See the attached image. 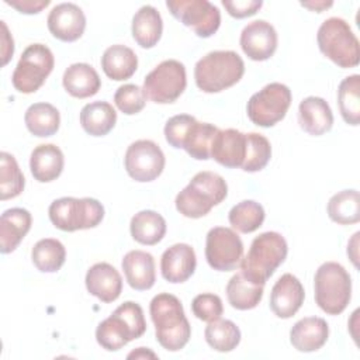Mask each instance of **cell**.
Instances as JSON below:
<instances>
[{
	"instance_id": "31",
	"label": "cell",
	"mask_w": 360,
	"mask_h": 360,
	"mask_svg": "<svg viewBox=\"0 0 360 360\" xmlns=\"http://www.w3.org/2000/svg\"><path fill=\"white\" fill-rule=\"evenodd\" d=\"M129 231L134 240L141 245L152 246L163 239L166 233V221L159 212L143 210L131 218Z\"/></svg>"
},
{
	"instance_id": "30",
	"label": "cell",
	"mask_w": 360,
	"mask_h": 360,
	"mask_svg": "<svg viewBox=\"0 0 360 360\" xmlns=\"http://www.w3.org/2000/svg\"><path fill=\"white\" fill-rule=\"evenodd\" d=\"M117 122V112L107 101H93L80 111V125L91 136L107 135Z\"/></svg>"
},
{
	"instance_id": "24",
	"label": "cell",
	"mask_w": 360,
	"mask_h": 360,
	"mask_svg": "<svg viewBox=\"0 0 360 360\" xmlns=\"http://www.w3.org/2000/svg\"><path fill=\"white\" fill-rule=\"evenodd\" d=\"M298 122L307 134L321 136L330 131L333 125V114L329 104L322 97L309 96L298 105Z\"/></svg>"
},
{
	"instance_id": "17",
	"label": "cell",
	"mask_w": 360,
	"mask_h": 360,
	"mask_svg": "<svg viewBox=\"0 0 360 360\" xmlns=\"http://www.w3.org/2000/svg\"><path fill=\"white\" fill-rule=\"evenodd\" d=\"M305 291L301 281L291 273L283 274L270 292V309L281 319L294 316L302 307Z\"/></svg>"
},
{
	"instance_id": "44",
	"label": "cell",
	"mask_w": 360,
	"mask_h": 360,
	"mask_svg": "<svg viewBox=\"0 0 360 360\" xmlns=\"http://www.w3.org/2000/svg\"><path fill=\"white\" fill-rule=\"evenodd\" d=\"M222 6L229 15L235 18H245L256 14L263 6L262 0H222Z\"/></svg>"
},
{
	"instance_id": "13",
	"label": "cell",
	"mask_w": 360,
	"mask_h": 360,
	"mask_svg": "<svg viewBox=\"0 0 360 360\" xmlns=\"http://www.w3.org/2000/svg\"><path fill=\"white\" fill-rule=\"evenodd\" d=\"M205 259L211 269L232 271L243 259V243L239 235L225 226L211 228L205 239Z\"/></svg>"
},
{
	"instance_id": "2",
	"label": "cell",
	"mask_w": 360,
	"mask_h": 360,
	"mask_svg": "<svg viewBox=\"0 0 360 360\" xmlns=\"http://www.w3.org/2000/svg\"><path fill=\"white\" fill-rule=\"evenodd\" d=\"M228 195V184L214 172H198L176 195V210L186 218L197 219L207 215Z\"/></svg>"
},
{
	"instance_id": "3",
	"label": "cell",
	"mask_w": 360,
	"mask_h": 360,
	"mask_svg": "<svg viewBox=\"0 0 360 360\" xmlns=\"http://www.w3.org/2000/svg\"><path fill=\"white\" fill-rule=\"evenodd\" d=\"M146 330L143 309L134 301H125L101 321L96 329L97 343L108 350L117 352L129 342L141 338Z\"/></svg>"
},
{
	"instance_id": "39",
	"label": "cell",
	"mask_w": 360,
	"mask_h": 360,
	"mask_svg": "<svg viewBox=\"0 0 360 360\" xmlns=\"http://www.w3.org/2000/svg\"><path fill=\"white\" fill-rule=\"evenodd\" d=\"M25 186L24 174L15 158L8 152L0 153V198L3 201L18 197Z\"/></svg>"
},
{
	"instance_id": "15",
	"label": "cell",
	"mask_w": 360,
	"mask_h": 360,
	"mask_svg": "<svg viewBox=\"0 0 360 360\" xmlns=\"http://www.w3.org/2000/svg\"><path fill=\"white\" fill-rule=\"evenodd\" d=\"M277 31L266 20L249 22L240 32L239 44L243 53L252 60H267L277 49Z\"/></svg>"
},
{
	"instance_id": "23",
	"label": "cell",
	"mask_w": 360,
	"mask_h": 360,
	"mask_svg": "<svg viewBox=\"0 0 360 360\" xmlns=\"http://www.w3.org/2000/svg\"><path fill=\"white\" fill-rule=\"evenodd\" d=\"M124 276L131 288L145 291L153 287L156 281L155 259L145 250H129L121 262Z\"/></svg>"
},
{
	"instance_id": "25",
	"label": "cell",
	"mask_w": 360,
	"mask_h": 360,
	"mask_svg": "<svg viewBox=\"0 0 360 360\" xmlns=\"http://www.w3.org/2000/svg\"><path fill=\"white\" fill-rule=\"evenodd\" d=\"M65 166L63 152L53 143H41L34 148L30 156V169L34 179L39 183L56 180Z\"/></svg>"
},
{
	"instance_id": "35",
	"label": "cell",
	"mask_w": 360,
	"mask_h": 360,
	"mask_svg": "<svg viewBox=\"0 0 360 360\" xmlns=\"http://www.w3.org/2000/svg\"><path fill=\"white\" fill-rule=\"evenodd\" d=\"M31 259L39 271L55 273L60 270L66 260V249L60 240L53 238H44L34 245L31 250Z\"/></svg>"
},
{
	"instance_id": "27",
	"label": "cell",
	"mask_w": 360,
	"mask_h": 360,
	"mask_svg": "<svg viewBox=\"0 0 360 360\" xmlns=\"http://www.w3.org/2000/svg\"><path fill=\"white\" fill-rule=\"evenodd\" d=\"M264 285L252 281L242 271L233 274L225 288L228 302L232 308L239 311L253 309L263 298Z\"/></svg>"
},
{
	"instance_id": "46",
	"label": "cell",
	"mask_w": 360,
	"mask_h": 360,
	"mask_svg": "<svg viewBox=\"0 0 360 360\" xmlns=\"http://www.w3.org/2000/svg\"><path fill=\"white\" fill-rule=\"evenodd\" d=\"M1 22V58H3V66L8 63V60L13 58V53H14V41H13V37L10 35L8 32V28L6 25L4 21H0Z\"/></svg>"
},
{
	"instance_id": "32",
	"label": "cell",
	"mask_w": 360,
	"mask_h": 360,
	"mask_svg": "<svg viewBox=\"0 0 360 360\" xmlns=\"http://www.w3.org/2000/svg\"><path fill=\"white\" fill-rule=\"evenodd\" d=\"M24 121L27 129L32 135L38 138H48L58 132L60 125V114L58 108L49 103H34L27 108Z\"/></svg>"
},
{
	"instance_id": "20",
	"label": "cell",
	"mask_w": 360,
	"mask_h": 360,
	"mask_svg": "<svg viewBox=\"0 0 360 360\" xmlns=\"http://www.w3.org/2000/svg\"><path fill=\"white\" fill-rule=\"evenodd\" d=\"M246 153V134L233 129H219L211 145V159L221 166L242 167Z\"/></svg>"
},
{
	"instance_id": "47",
	"label": "cell",
	"mask_w": 360,
	"mask_h": 360,
	"mask_svg": "<svg viewBox=\"0 0 360 360\" xmlns=\"http://www.w3.org/2000/svg\"><path fill=\"white\" fill-rule=\"evenodd\" d=\"M359 236H360V232H356L353 235V238L350 239V242L347 243V256L350 257L352 263L354 264V267H357V259H359V255H357V246H359Z\"/></svg>"
},
{
	"instance_id": "21",
	"label": "cell",
	"mask_w": 360,
	"mask_h": 360,
	"mask_svg": "<svg viewBox=\"0 0 360 360\" xmlns=\"http://www.w3.org/2000/svg\"><path fill=\"white\" fill-rule=\"evenodd\" d=\"M329 338V326L323 318L307 316L295 322L290 330V343L302 353L319 350Z\"/></svg>"
},
{
	"instance_id": "16",
	"label": "cell",
	"mask_w": 360,
	"mask_h": 360,
	"mask_svg": "<svg viewBox=\"0 0 360 360\" xmlns=\"http://www.w3.org/2000/svg\"><path fill=\"white\" fill-rule=\"evenodd\" d=\"M49 32L63 42L77 41L86 28V15L75 3L56 4L46 18Z\"/></svg>"
},
{
	"instance_id": "38",
	"label": "cell",
	"mask_w": 360,
	"mask_h": 360,
	"mask_svg": "<svg viewBox=\"0 0 360 360\" xmlns=\"http://www.w3.org/2000/svg\"><path fill=\"white\" fill-rule=\"evenodd\" d=\"M264 217V210L259 202L253 200H243L231 208L228 221L235 231L250 233L262 226Z\"/></svg>"
},
{
	"instance_id": "26",
	"label": "cell",
	"mask_w": 360,
	"mask_h": 360,
	"mask_svg": "<svg viewBox=\"0 0 360 360\" xmlns=\"http://www.w3.org/2000/svg\"><path fill=\"white\" fill-rule=\"evenodd\" d=\"M62 84L65 90L76 98H87L98 93L101 79L89 63H72L63 73Z\"/></svg>"
},
{
	"instance_id": "28",
	"label": "cell",
	"mask_w": 360,
	"mask_h": 360,
	"mask_svg": "<svg viewBox=\"0 0 360 360\" xmlns=\"http://www.w3.org/2000/svg\"><path fill=\"white\" fill-rule=\"evenodd\" d=\"M162 31V15L153 6H142L135 13L132 18V37L141 48H153L159 42Z\"/></svg>"
},
{
	"instance_id": "6",
	"label": "cell",
	"mask_w": 360,
	"mask_h": 360,
	"mask_svg": "<svg viewBox=\"0 0 360 360\" xmlns=\"http://www.w3.org/2000/svg\"><path fill=\"white\" fill-rule=\"evenodd\" d=\"M316 42L322 55L339 68H356L360 62L359 39L340 17H330L319 25Z\"/></svg>"
},
{
	"instance_id": "5",
	"label": "cell",
	"mask_w": 360,
	"mask_h": 360,
	"mask_svg": "<svg viewBox=\"0 0 360 360\" xmlns=\"http://www.w3.org/2000/svg\"><path fill=\"white\" fill-rule=\"evenodd\" d=\"M243 73V59L235 51L208 52L194 66L195 84L204 93H219L232 87Z\"/></svg>"
},
{
	"instance_id": "12",
	"label": "cell",
	"mask_w": 360,
	"mask_h": 360,
	"mask_svg": "<svg viewBox=\"0 0 360 360\" xmlns=\"http://www.w3.org/2000/svg\"><path fill=\"white\" fill-rule=\"evenodd\" d=\"M166 7L200 38H210L221 25V11L208 0H167Z\"/></svg>"
},
{
	"instance_id": "40",
	"label": "cell",
	"mask_w": 360,
	"mask_h": 360,
	"mask_svg": "<svg viewBox=\"0 0 360 360\" xmlns=\"http://www.w3.org/2000/svg\"><path fill=\"white\" fill-rule=\"evenodd\" d=\"M271 158V145L269 139L257 132L246 134V153L242 170L256 173L263 170Z\"/></svg>"
},
{
	"instance_id": "33",
	"label": "cell",
	"mask_w": 360,
	"mask_h": 360,
	"mask_svg": "<svg viewBox=\"0 0 360 360\" xmlns=\"http://www.w3.org/2000/svg\"><path fill=\"white\" fill-rule=\"evenodd\" d=\"M218 131L219 128L214 124L195 120L183 141L181 149L197 160H208L211 159V145Z\"/></svg>"
},
{
	"instance_id": "10",
	"label": "cell",
	"mask_w": 360,
	"mask_h": 360,
	"mask_svg": "<svg viewBox=\"0 0 360 360\" xmlns=\"http://www.w3.org/2000/svg\"><path fill=\"white\" fill-rule=\"evenodd\" d=\"M291 100L292 96L288 86L273 82L249 98L246 112L255 125L270 128L285 117Z\"/></svg>"
},
{
	"instance_id": "22",
	"label": "cell",
	"mask_w": 360,
	"mask_h": 360,
	"mask_svg": "<svg viewBox=\"0 0 360 360\" xmlns=\"http://www.w3.org/2000/svg\"><path fill=\"white\" fill-rule=\"evenodd\" d=\"M31 224L32 217L28 210L20 207L6 210L0 218V252L3 255L14 252L30 232Z\"/></svg>"
},
{
	"instance_id": "7",
	"label": "cell",
	"mask_w": 360,
	"mask_h": 360,
	"mask_svg": "<svg viewBox=\"0 0 360 360\" xmlns=\"http://www.w3.org/2000/svg\"><path fill=\"white\" fill-rule=\"evenodd\" d=\"M314 297L325 314H342L352 298V278L347 270L336 262L322 263L314 277Z\"/></svg>"
},
{
	"instance_id": "37",
	"label": "cell",
	"mask_w": 360,
	"mask_h": 360,
	"mask_svg": "<svg viewBox=\"0 0 360 360\" xmlns=\"http://www.w3.org/2000/svg\"><path fill=\"white\" fill-rule=\"evenodd\" d=\"M205 342L219 353H228L240 343V329L229 319L208 322L204 330Z\"/></svg>"
},
{
	"instance_id": "48",
	"label": "cell",
	"mask_w": 360,
	"mask_h": 360,
	"mask_svg": "<svg viewBox=\"0 0 360 360\" xmlns=\"http://www.w3.org/2000/svg\"><path fill=\"white\" fill-rule=\"evenodd\" d=\"M127 357H128V359H148V357H150V359H158V356H156L152 350H149L148 347H138L136 350L131 352Z\"/></svg>"
},
{
	"instance_id": "9",
	"label": "cell",
	"mask_w": 360,
	"mask_h": 360,
	"mask_svg": "<svg viewBox=\"0 0 360 360\" xmlns=\"http://www.w3.org/2000/svg\"><path fill=\"white\" fill-rule=\"evenodd\" d=\"M55 58L52 51L44 44L28 45L13 72L11 83L22 94L35 93L52 73Z\"/></svg>"
},
{
	"instance_id": "4",
	"label": "cell",
	"mask_w": 360,
	"mask_h": 360,
	"mask_svg": "<svg viewBox=\"0 0 360 360\" xmlns=\"http://www.w3.org/2000/svg\"><path fill=\"white\" fill-rule=\"evenodd\" d=\"M287 253L288 245L281 233L263 232L252 240L248 255L240 262V271L252 281L264 285L284 263Z\"/></svg>"
},
{
	"instance_id": "42",
	"label": "cell",
	"mask_w": 360,
	"mask_h": 360,
	"mask_svg": "<svg viewBox=\"0 0 360 360\" xmlns=\"http://www.w3.org/2000/svg\"><path fill=\"white\" fill-rule=\"evenodd\" d=\"M191 311L193 314L204 321V322H212L221 318L224 312L222 300L212 292H202L194 297L191 302Z\"/></svg>"
},
{
	"instance_id": "43",
	"label": "cell",
	"mask_w": 360,
	"mask_h": 360,
	"mask_svg": "<svg viewBox=\"0 0 360 360\" xmlns=\"http://www.w3.org/2000/svg\"><path fill=\"white\" fill-rule=\"evenodd\" d=\"M194 121H195V118L188 114H177V115L170 117L166 121V125L163 129L166 142L176 149H181L183 141Z\"/></svg>"
},
{
	"instance_id": "18",
	"label": "cell",
	"mask_w": 360,
	"mask_h": 360,
	"mask_svg": "<svg viewBox=\"0 0 360 360\" xmlns=\"http://www.w3.org/2000/svg\"><path fill=\"white\" fill-rule=\"evenodd\" d=\"M197 257L194 249L187 243H174L160 257L162 277L173 284L187 281L195 271Z\"/></svg>"
},
{
	"instance_id": "49",
	"label": "cell",
	"mask_w": 360,
	"mask_h": 360,
	"mask_svg": "<svg viewBox=\"0 0 360 360\" xmlns=\"http://www.w3.org/2000/svg\"><path fill=\"white\" fill-rule=\"evenodd\" d=\"M333 3L332 1H329V3H326V1H315V3H301V6H304V7H307V8H309V10H315V11H318V13H321L322 10H325V8H328V7H330Z\"/></svg>"
},
{
	"instance_id": "36",
	"label": "cell",
	"mask_w": 360,
	"mask_h": 360,
	"mask_svg": "<svg viewBox=\"0 0 360 360\" xmlns=\"http://www.w3.org/2000/svg\"><path fill=\"white\" fill-rule=\"evenodd\" d=\"M338 104L346 124L357 127L360 124V76L345 77L338 89Z\"/></svg>"
},
{
	"instance_id": "8",
	"label": "cell",
	"mask_w": 360,
	"mask_h": 360,
	"mask_svg": "<svg viewBox=\"0 0 360 360\" xmlns=\"http://www.w3.org/2000/svg\"><path fill=\"white\" fill-rule=\"evenodd\" d=\"M48 214L55 228L75 232L96 228L104 218V207L98 200L90 197H62L51 202Z\"/></svg>"
},
{
	"instance_id": "19",
	"label": "cell",
	"mask_w": 360,
	"mask_h": 360,
	"mask_svg": "<svg viewBox=\"0 0 360 360\" xmlns=\"http://www.w3.org/2000/svg\"><path fill=\"white\" fill-rule=\"evenodd\" d=\"M84 283L87 291L105 304L115 301L122 291L121 274L105 262L93 264L86 273Z\"/></svg>"
},
{
	"instance_id": "29",
	"label": "cell",
	"mask_w": 360,
	"mask_h": 360,
	"mask_svg": "<svg viewBox=\"0 0 360 360\" xmlns=\"http://www.w3.org/2000/svg\"><path fill=\"white\" fill-rule=\"evenodd\" d=\"M138 68L136 53L121 44L108 46L101 56V69L107 77L121 82L129 79Z\"/></svg>"
},
{
	"instance_id": "41",
	"label": "cell",
	"mask_w": 360,
	"mask_h": 360,
	"mask_svg": "<svg viewBox=\"0 0 360 360\" xmlns=\"http://www.w3.org/2000/svg\"><path fill=\"white\" fill-rule=\"evenodd\" d=\"M114 103L121 112L127 115H134L141 112L146 105V94L143 89L136 84H122L117 89L114 94Z\"/></svg>"
},
{
	"instance_id": "14",
	"label": "cell",
	"mask_w": 360,
	"mask_h": 360,
	"mask_svg": "<svg viewBox=\"0 0 360 360\" xmlns=\"http://www.w3.org/2000/svg\"><path fill=\"white\" fill-rule=\"evenodd\" d=\"M165 153L158 143L150 139L132 142L125 152L124 166L131 179L148 183L158 179L165 169Z\"/></svg>"
},
{
	"instance_id": "11",
	"label": "cell",
	"mask_w": 360,
	"mask_h": 360,
	"mask_svg": "<svg viewBox=\"0 0 360 360\" xmlns=\"http://www.w3.org/2000/svg\"><path fill=\"white\" fill-rule=\"evenodd\" d=\"M186 68L176 59H166L150 70L143 79L146 98L156 104L174 103L186 90Z\"/></svg>"
},
{
	"instance_id": "1",
	"label": "cell",
	"mask_w": 360,
	"mask_h": 360,
	"mask_svg": "<svg viewBox=\"0 0 360 360\" xmlns=\"http://www.w3.org/2000/svg\"><path fill=\"white\" fill-rule=\"evenodd\" d=\"M159 345L169 352H179L191 338V326L184 315L181 301L169 292L155 295L149 305Z\"/></svg>"
},
{
	"instance_id": "34",
	"label": "cell",
	"mask_w": 360,
	"mask_h": 360,
	"mask_svg": "<svg viewBox=\"0 0 360 360\" xmlns=\"http://www.w3.org/2000/svg\"><path fill=\"white\" fill-rule=\"evenodd\" d=\"M328 215L339 225H352L360 221V197L357 190H342L328 201Z\"/></svg>"
},
{
	"instance_id": "45",
	"label": "cell",
	"mask_w": 360,
	"mask_h": 360,
	"mask_svg": "<svg viewBox=\"0 0 360 360\" xmlns=\"http://www.w3.org/2000/svg\"><path fill=\"white\" fill-rule=\"evenodd\" d=\"M6 4L14 7L22 14H38L49 6V0H4Z\"/></svg>"
}]
</instances>
